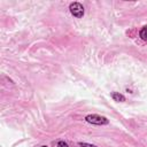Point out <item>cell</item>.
I'll use <instances>...</instances> for the list:
<instances>
[{
	"instance_id": "cell-1",
	"label": "cell",
	"mask_w": 147,
	"mask_h": 147,
	"mask_svg": "<svg viewBox=\"0 0 147 147\" xmlns=\"http://www.w3.org/2000/svg\"><path fill=\"white\" fill-rule=\"evenodd\" d=\"M85 121L93 125H108L109 119L105 116L98 115V114H88L85 116Z\"/></svg>"
},
{
	"instance_id": "cell-2",
	"label": "cell",
	"mask_w": 147,
	"mask_h": 147,
	"mask_svg": "<svg viewBox=\"0 0 147 147\" xmlns=\"http://www.w3.org/2000/svg\"><path fill=\"white\" fill-rule=\"evenodd\" d=\"M69 11H70V14H71L74 17H76V18H82V17L84 16V13H85L84 6H83L80 2H77V1L71 2V3L69 5Z\"/></svg>"
},
{
	"instance_id": "cell-3",
	"label": "cell",
	"mask_w": 147,
	"mask_h": 147,
	"mask_svg": "<svg viewBox=\"0 0 147 147\" xmlns=\"http://www.w3.org/2000/svg\"><path fill=\"white\" fill-rule=\"evenodd\" d=\"M110 95H111V99L114 101H117V102H124L125 101V96L119 92H111Z\"/></svg>"
},
{
	"instance_id": "cell-4",
	"label": "cell",
	"mask_w": 147,
	"mask_h": 147,
	"mask_svg": "<svg viewBox=\"0 0 147 147\" xmlns=\"http://www.w3.org/2000/svg\"><path fill=\"white\" fill-rule=\"evenodd\" d=\"M139 37H140L142 40L147 41V25H144V26L140 29V31H139Z\"/></svg>"
},
{
	"instance_id": "cell-5",
	"label": "cell",
	"mask_w": 147,
	"mask_h": 147,
	"mask_svg": "<svg viewBox=\"0 0 147 147\" xmlns=\"http://www.w3.org/2000/svg\"><path fill=\"white\" fill-rule=\"evenodd\" d=\"M78 146H80V147H98V146H95V145L87 144V142H82V141L78 142Z\"/></svg>"
},
{
	"instance_id": "cell-6",
	"label": "cell",
	"mask_w": 147,
	"mask_h": 147,
	"mask_svg": "<svg viewBox=\"0 0 147 147\" xmlns=\"http://www.w3.org/2000/svg\"><path fill=\"white\" fill-rule=\"evenodd\" d=\"M57 147H69V145H68L64 140H60V141L57 142Z\"/></svg>"
},
{
	"instance_id": "cell-7",
	"label": "cell",
	"mask_w": 147,
	"mask_h": 147,
	"mask_svg": "<svg viewBox=\"0 0 147 147\" xmlns=\"http://www.w3.org/2000/svg\"><path fill=\"white\" fill-rule=\"evenodd\" d=\"M40 147H48V146H46V145H42V146H40Z\"/></svg>"
}]
</instances>
